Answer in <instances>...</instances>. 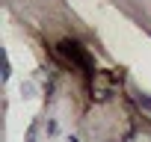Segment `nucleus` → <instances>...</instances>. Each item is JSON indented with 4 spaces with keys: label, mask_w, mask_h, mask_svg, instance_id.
Listing matches in <instances>:
<instances>
[{
    "label": "nucleus",
    "mask_w": 151,
    "mask_h": 142,
    "mask_svg": "<svg viewBox=\"0 0 151 142\" xmlns=\"http://www.w3.org/2000/svg\"><path fill=\"white\" fill-rule=\"evenodd\" d=\"M136 104H139L142 110H148V113H151V95H136Z\"/></svg>",
    "instance_id": "f03ea898"
},
{
    "label": "nucleus",
    "mask_w": 151,
    "mask_h": 142,
    "mask_svg": "<svg viewBox=\"0 0 151 142\" xmlns=\"http://www.w3.org/2000/svg\"><path fill=\"white\" fill-rule=\"evenodd\" d=\"M59 47H62V53H65V56H68L71 62H77L80 68H86V71L92 68V59L86 56V50H83V47H80L77 42H62Z\"/></svg>",
    "instance_id": "f257e3e1"
}]
</instances>
